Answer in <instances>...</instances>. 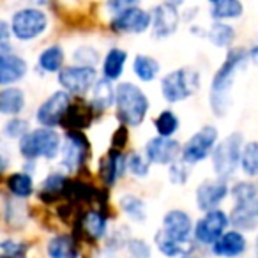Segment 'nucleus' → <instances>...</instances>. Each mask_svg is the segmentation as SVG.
<instances>
[{
    "label": "nucleus",
    "instance_id": "1",
    "mask_svg": "<svg viewBox=\"0 0 258 258\" xmlns=\"http://www.w3.org/2000/svg\"><path fill=\"white\" fill-rule=\"evenodd\" d=\"M249 66L247 48L232 46L226 50V55L219 68L214 71L209 85V110L216 118H225L233 104V85L237 82L239 73Z\"/></svg>",
    "mask_w": 258,
    "mask_h": 258
},
{
    "label": "nucleus",
    "instance_id": "2",
    "mask_svg": "<svg viewBox=\"0 0 258 258\" xmlns=\"http://www.w3.org/2000/svg\"><path fill=\"white\" fill-rule=\"evenodd\" d=\"M195 221L184 209H170L161 219V228L154 233V246L163 256L179 258L197 249L193 240Z\"/></svg>",
    "mask_w": 258,
    "mask_h": 258
},
{
    "label": "nucleus",
    "instance_id": "3",
    "mask_svg": "<svg viewBox=\"0 0 258 258\" xmlns=\"http://www.w3.org/2000/svg\"><path fill=\"white\" fill-rule=\"evenodd\" d=\"M151 110L149 96L133 82H120L115 87V117L127 127H138Z\"/></svg>",
    "mask_w": 258,
    "mask_h": 258
},
{
    "label": "nucleus",
    "instance_id": "4",
    "mask_svg": "<svg viewBox=\"0 0 258 258\" xmlns=\"http://www.w3.org/2000/svg\"><path fill=\"white\" fill-rule=\"evenodd\" d=\"M62 137L55 127H39L30 129L29 133L18 140V152L23 161H53L58 158L62 149Z\"/></svg>",
    "mask_w": 258,
    "mask_h": 258
},
{
    "label": "nucleus",
    "instance_id": "5",
    "mask_svg": "<svg viewBox=\"0 0 258 258\" xmlns=\"http://www.w3.org/2000/svg\"><path fill=\"white\" fill-rule=\"evenodd\" d=\"M202 89V75L198 69L184 66V68L172 69L161 76L159 90L163 99L168 104H177L197 96Z\"/></svg>",
    "mask_w": 258,
    "mask_h": 258
},
{
    "label": "nucleus",
    "instance_id": "6",
    "mask_svg": "<svg viewBox=\"0 0 258 258\" xmlns=\"http://www.w3.org/2000/svg\"><path fill=\"white\" fill-rule=\"evenodd\" d=\"M244 142L246 138L240 131H232L225 138H219L211 154V166L216 177H221L225 180L235 179L239 173Z\"/></svg>",
    "mask_w": 258,
    "mask_h": 258
},
{
    "label": "nucleus",
    "instance_id": "7",
    "mask_svg": "<svg viewBox=\"0 0 258 258\" xmlns=\"http://www.w3.org/2000/svg\"><path fill=\"white\" fill-rule=\"evenodd\" d=\"M9 23H11L13 39L20 43H32L48 32L50 16L39 6H23L13 11Z\"/></svg>",
    "mask_w": 258,
    "mask_h": 258
},
{
    "label": "nucleus",
    "instance_id": "8",
    "mask_svg": "<svg viewBox=\"0 0 258 258\" xmlns=\"http://www.w3.org/2000/svg\"><path fill=\"white\" fill-rule=\"evenodd\" d=\"M108 226H110L108 207L92 205V207H87L85 211L82 209L75 225H73V233L78 240L83 239L89 244H97L108 235V232H110Z\"/></svg>",
    "mask_w": 258,
    "mask_h": 258
},
{
    "label": "nucleus",
    "instance_id": "9",
    "mask_svg": "<svg viewBox=\"0 0 258 258\" xmlns=\"http://www.w3.org/2000/svg\"><path fill=\"white\" fill-rule=\"evenodd\" d=\"M219 129L214 124H205L197 129L189 138L182 144L180 159L189 166H197L200 163L211 159L216 144L219 142Z\"/></svg>",
    "mask_w": 258,
    "mask_h": 258
},
{
    "label": "nucleus",
    "instance_id": "10",
    "mask_svg": "<svg viewBox=\"0 0 258 258\" xmlns=\"http://www.w3.org/2000/svg\"><path fill=\"white\" fill-rule=\"evenodd\" d=\"M90 156V142L83 131H66L58 159L60 168L68 175L82 172Z\"/></svg>",
    "mask_w": 258,
    "mask_h": 258
},
{
    "label": "nucleus",
    "instance_id": "11",
    "mask_svg": "<svg viewBox=\"0 0 258 258\" xmlns=\"http://www.w3.org/2000/svg\"><path fill=\"white\" fill-rule=\"evenodd\" d=\"M230 228L228 211L225 209H212V211L202 212L200 218L195 221L193 228V240L197 247H209Z\"/></svg>",
    "mask_w": 258,
    "mask_h": 258
},
{
    "label": "nucleus",
    "instance_id": "12",
    "mask_svg": "<svg viewBox=\"0 0 258 258\" xmlns=\"http://www.w3.org/2000/svg\"><path fill=\"white\" fill-rule=\"evenodd\" d=\"M108 29L117 36H140L151 30V9L142 6L127 8L110 16Z\"/></svg>",
    "mask_w": 258,
    "mask_h": 258
},
{
    "label": "nucleus",
    "instance_id": "13",
    "mask_svg": "<svg viewBox=\"0 0 258 258\" xmlns=\"http://www.w3.org/2000/svg\"><path fill=\"white\" fill-rule=\"evenodd\" d=\"M57 82L60 89L71 96L85 97L92 90L94 83L97 82V69L80 64L64 66L57 75Z\"/></svg>",
    "mask_w": 258,
    "mask_h": 258
},
{
    "label": "nucleus",
    "instance_id": "14",
    "mask_svg": "<svg viewBox=\"0 0 258 258\" xmlns=\"http://www.w3.org/2000/svg\"><path fill=\"white\" fill-rule=\"evenodd\" d=\"M230 182L221 177H207L195 189V205L200 212L219 209L230 198Z\"/></svg>",
    "mask_w": 258,
    "mask_h": 258
},
{
    "label": "nucleus",
    "instance_id": "15",
    "mask_svg": "<svg viewBox=\"0 0 258 258\" xmlns=\"http://www.w3.org/2000/svg\"><path fill=\"white\" fill-rule=\"evenodd\" d=\"M182 15L179 8L168 4V2H159L151 9V36L156 41H163L172 37L179 30Z\"/></svg>",
    "mask_w": 258,
    "mask_h": 258
},
{
    "label": "nucleus",
    "instance_id": "16",
    "mask_svg": "<svg viewBox=\"0 0 258 258\" xmlns=\"http://www.w3.org/2000/svg\"><path fill=\"white\" fill-rule=\"evenodd\" d=\"M71 94L66 90H55L51 92L46 99L41 101V104L36 110V118L37 125H44V127H57L62 124L66 111H68L69 104H71Z\"/></svg>",
    "mask_w": 258,
    "mask_h": 258
},
{
    "label": "nucleus",
    "instance_id": "17",
    "mask_svg": "<svg viewBox=\"0 0 258 258\" xmlns=\"http://www.w3.org/2000/svg\"><path fill=\"white\" fill-rule=\"evenodd\" d=\"M29 75V62L13 48V44L0 46V87L16 85Z\"/></svg>",
    "mask_w": 258,
    "mask_h": 258
},
{
    "label": "nucleus",
    "instance_id": "18",
    "mask_svg": "<svg viewBox=\"0 0 258 258\" xmlns=\"http://www.w3.org/2000/svg\"><path fill=\"white\" fill-rule=\"evenodd\" d=\"M180 152H182V144L179 140L159 137V135H156L151 140H147V144L144 147V154L151 165L166 166V168L172 163L179 161Z\"/></svg>",
    "mask_w": 258,
    "mask_h": 258
},
{
    "label": "nucleus",
    "instance_id": "19",
    "mask_svg": "<svg viewBox=\"0 0 258 258\" xmlns=\"http://www.w3.org/2000/svg\"><path fill=\"white\" fill-rule=\"evenodd\" d=\"M251 249V242L247 239V233L230 226L211 247V254L214 258H242Z\"/></svg>",
    "mask_w": 258,
    "mask_h": 258
},
{
    "label": "nucleus",
    "instance_id": "20",
    "mask_svg": "<svg viewBox=\"0 0 258 258\" xmlns=\"http://www.w3.org/2000/svg\"><path fill=\"white\" fill-rule=\"evenodd\" d=\"M127 173V152L110 147L97 163V175L104 187H113Z\"/></svg>",
    "mask_w": 258,
    "mask_h": 258
},
{
    "label": "nucleus",
    "instance_id": "21",
    "mask_svg": "<svg viewBox=\"0 0 258 258\" xmlns=\"http://www.w3.org/2000/svg\"><path fill=\"white\" fill-rule=\"evenodd\" d=\"M230 226L244 233L258 232V197L244 202H233L228 211Z\"/></svg>",
    "mask_w": 258,
    "mask_h": 258
},
{
    "label": "nucleus",
    "instance_id": "22",
    "mask_svg": "<svg viewBox=\"0 0 258 258\" xmlns=\"http://www.w3.org/2000/svg\"><path fill=\"white\" fill-rule=\"evenodd\" d=\"M69 179H71V177H69L64 170H57V172L48 173V175L41 180L39 187H37V198H39L41 204L55 205L64 200V193L69 184Z\"/></svg>",
    "mask_w": 258,
    "mask_h": 258
},
{
    "label": "nucleus",
    "instance_id": "23",
    "mask_svg": "<svg viewBox=\"0 0 258 258\" xmlns=\"http://www.w3.org/2000/svg\"><path fill=\"white\" fill-rule=\"evenodd\" d=\"M96 117V111L90 106L89 101H83L82 97H78L75 101L71 99V104H69L64 118H62L60 125L66 131H85Z\"/></svg>",
    "mask_w": 258,
    "mask_h": 258
},
{
    "label": "nucleus",
    "instance_id": "24",
    "mask_svg": "<svg viewBox=\"0 0 258 258\" xmlns=\"http://www.w3.org/2000/svg\"><path fill=\"white\" fill-rule=\"evenodd\" d=\"M48 258H80V240L75 233H55L46 242Z\"/></svg>",
    "mask_w": 258,
    "mask_h": 258
},
{
    "label": "nucleus",
    "instance_id": "25",
    "mask_svg": "<svg viewBox=\"0 0 258 258\" xmlns=\"http://www.w3.org/2000/svg\"><path fill=\"white\" fill-rule=\"evenodd\" d=\"M129 53L124 48L111 46L106 50V53L103 55V60H101V76L110 82H118L124 75L125 64H127Z\"/></svg>",
    "mask_w": 258,
    "mask_h": 258
},
{
    "label": "nucleus",
    "instance_id": "26",
    "mask_svg": "<svg viewBox=\"0 0 258 258\" xmlns=\"http://www.w3.org/2000/svg\"><path fill=\"white\" fill-rule=\"evenodd\" d=\"M115 87L113 82L106 78H97V82L94 83L92 90H90V106L94 108L96 115L104 113L106 110H110L111 106H115Z\"/></svg>",
    "mask_w": 258,
    "mask_h": 258
},
{
    "label": "nucleus",
    "instance_id": "27",
    "mask_svg": "<svg viewBox=\"0 0 258 258\" xmlns=\"http://www.w3.org/2000/svg\"><path fill=\"white\" fill-rule=\"evenodd\" d=\"M27 106V96L18 85H9L0 89V115L16 117Z\"/></svg>",
    "mask_w": 258,
    "mask_h": 258
},
{
    "label": "nucleus",
    "instance_id": "28",
    "mask_svg": "<svg viewBox=\"0 0 258 258\" xmlns=\"http://www.w3.org/2000/svg\"><path fill=\"white\" fill-rule=\"evenodd\" d=\"M66 66V51L62 44L53 43L39 51L37 55V69L44 75H58Z\"/></svg>",
    "mask_w": 258,
    "mask_h": 258
},
{
    "label": "nucleus",
    "instance_id": "29",
    "mask_svg": "<svg viewBox=\"0 0 258 258\" xmlns=\"http://www.w3.org/2000/svg\"><path fill=\"white\" fill-rule=\"evenodd\" d=\"M205 39H207L214 48H219V50H230L232 46H235L237 30H235V27L228 22H212L211 25L207 27Z\"/></svg>",
    "mask_w": 258,
    "mask_h": 258
},
{
    "label": "nucleus",
    "instance_id": "30",
    "mask_svg": "<svg viewBox=\"0 0 258 258\" xmlns=\"http://www.w3.org/2000/svg\"><path fill=\"white\" fill-rule=\"evenodd\" d=\"M6 187H8L9 195L18 200H27L36 193V182H34V175L25 170H18L13 172L6 179Z\"/></svg>",
    "mask_w": 258,
    "mask_h": 258
},
{
    "label": "nucleus",
    "instance_id": "31",
    "mask_svg": "<svg viewBox=\"0 0 258 258\" xmlns=\"http://www.w3.org/2000/svg\"><path fill=\"white\" fill-rule=\"evenodd\" d=\"M118 209L131 223H145L149 218V209L144 198L135 193H122L118 197Z\"/></svg>",
    "mask_w": 258,
    "mask_h": 258
},
{
    "label": "nucleus",
    "instance_id": "32",
    "mask_svg": "<svg viewBox=\"0 0 258 258\" xmlns=\"http://www.w3.org/2000/svg\"><path fill=\"white\" fill-rule=\"evenodd\" d=\"M131 69H133V75L137 76L142 83L156 82V80L159 78V75H161V64H159V60L147 53L135 55Z\"/></svg>",
    "mask_w": 258,
    "mask_h": 258
},
{
    "label": "nucleus",
    "instance_id": "33",
    "mask_svg": "<svg viewBox=\"0 0 258 258\" xmlns=\"http://www.w3.org/2000/svg\"><path fill=\"white\" fill-rule=\"evenodd\" d=\"M212 22H235L244 16V4L240 0H218L209 11Z\"/></svg>",
    "mask_w": 258,
    "mask_h": 258
},
{
    "label": "nucleus",
    "instance_id": "34",
    "mask_svg": "<svg viewBox=\"0 0 258 258\" xmlns=\"http://www.w3.org/2000/svg\"><path fill=\"white\" fill-rule=\"evenodd\" d=\"M239 172L247 179H258V140L244 142Z\"/></svg>",
    "mask_w": 258,
    "mask_h": 258
},
{
    "label": "nucleus",
    "instance_id": "35",
    "mask_svg": "<svg viewBox=\"0 0 258 258\" xmlns=\"http://www.w3.org/2000/svg\"><path fill=\"white\" fill-rule=\"evenodd\" d=\"M154 129L159 137L173 138L177 131L180 129V118L173 110L166 108V110L159 111V115L154 118Z\"/></svg>",
    "mask_w": 258,
    "mask_h": 258
},
{
    "label": "nucleus",
    "instance_id": "36",
    "mask_svg": "<svg viewBox=\"0 0 258 258\" xmlns=\"http://www.w3.org/2000/svg\"><path fill=\"white\" fill-rule=\"evenodd\" d=\"M258 197V180L256 179H233L230 182V198L232 202H244Z\"/></svg>",
    "mask_w": 258,
    "mask_h": 258
},
{
    "label": "nucleus",
    "instance_id": "37",
    "mask_svg": "<svg viewBox=\"0 0 258 258\" xmlns=\"http://www.w3.org/2000/svg\"><path fill=\"white\" fill-rule=\"evenodd\" d=\"M151 163L145 158L144 152L131 151L127 152V173L138 180H145L151 175Z\"/></svg>",
    "mask_w": 258,
    "mask_h": 258
},
{
    "label": "nucleus",
    "instance_id": "38",
    "mask_svg": "<svg viewBox=\"0 0 258 258\" xmlns=\"http://www.w3.org/2000/svg\"><path fill=\"white\" fill-rule=\"evenodd\" d=\"M73 64H80V66H89V68H97L103 58H101V51L97 50L92 44H80L75 48L71 55Z\"/></svg>",
    "mask_w": 258,
    "mask_h": 258
},
{
    "label": "nucleus",
    "instance_id": "39",
    "mask_svg": "<svg viewBox=\"0 0 258 258\" xmlns=\"http://www.w3.org/2000/svg\"><path fill=\"white\" fill-rule=\"evenodd\" d=\"M29 131H30V122L27 120V118L20 117V115H16V117H11L6 120L4 127H2V137L11 142L13 140L18 142L20 138L25 137Z\"/></svg>",
    "mask_w": 258,
    "mask_h": 258
},
{
    "label": "nucleus",
    "instance_id": "40",
    "mask_svg": "<svg viewBox=\"0 0 258 258\" xmlns=\"http://www.w3.org/2000/svg\"><path fill=\"white\" fill-rule=\"evenodd\" d=\"M131 232H129V228L125 225H120L117 226V228L110 230L108 232V235L104 237V244H106V249L113 251V253H118L120 249H125V244H127V240L131 239Z\"/></svg>",
    "mask_w": 258,
    "mask_h": 258
},
{
    "label": "nucleus",
    "instance_id": "41",
    "mask_svg": "<svg viewBox=\"0 0 258 258\" xmlns=\"http://www.w3.org/2000/svg\"><path fill=\"white\" fill-rule=\"evenodd\" d=\"M191 168H193V166L184 163L182 159L172 163V165L168 166V180L173 186H186L191 179Z\"/></svg>",
    "mask_w": 258,
    "mask_h": 258
},
{
    "label": "nucleus",
    "instance_id": "42",
    "mask_svg": "<svg viewBox=\"0 0 258 258\" xmlns=\"http://www.w3.org/2000/svg\"><path fill=\"white\" fill-rule=\"evenodd\" d=\"M29 251V244L16 239L0 240V258H22Z\"/></svg>",
    "mask_w": 258,
    "mask_h": 258
},
{
    "label": "nucleus",
    "instance_id": "43",
    "mask_svg": "<svg viewBox=\"0 0 258 258\" xmlns=\"http://www.w3.org/2000/svg\"><path fill=\"white\" fill-rule=\"evenodd\" d=\"M129 258H152V246L142 237H131L125 244Z\"/></svg>",
    "mask_w": 258,
    "mask_h": 258
},
{
    "label": "nucleus",
    "instance_id": "44",
    "mask_svg": "<svg viewBox=\"0 0 258 258\" xmlns=\"http://www.w3.org/2000/svg\"><path fill=\"white\" fill-rule=\"evenodd\" d=\"M127 142H129V127L125 124H120L117 129H115L113 137H111V145H110V147L124 151V149L127 147Z\"/></svg>",
    "mask_w": 258,
    "mask_h": 258
},
{
    "label": "nucleus",
    "instance_id": "45",
    "mask_svg": "<svg viewBox=\"0 0 258 258\" xmlns=\"http://www.w3.org/2000/svg\"><path fill=\"white\" fill-rule=\"evenodd\" d=\"M142 0H106L104 2V8H106L108 15H115L118 11H124L127 8H135V6H140Z\"/></svg>",
    "mask_w": 258,
    "mask_h": 258
},
{
    "label": "nucleus",
    "instance_id": "46",
    "mask_svg": "<svg viewBox=\"0 0 258 258\" xmlns=\"http://www.w3.org/2000/svg\"><path fill=\"white\" fill-rule=\"evenodd\" d=\"M13 41V30L9 20L0 18V46L2 44H11Z\"/></svg>",
    "mask_w": 258,
    "mask_h": 258
},
{
    "label": "nucleus",
    "instance_id": "47",
    "mask_svg": "<svg viewBox=\"0 0 258 258\" xmlns=\"http://www.w3.org/2000/svg\"><path fill=\"white\" fill-rule=\"evenodd\" d=\"M247 55H249V64L258 68V43H254L253 46L247 48Z\"/></svg>",
    "mask_w": 258,
    "mask_h": 258
},
{
    "label": "nucleus",
    "instance_id": "48",
    "mask_svg": "<svg viewBox=\"0 0 258 258\" xmlns=\"http://www.w3.org/2000/svg\"><path fill=\"white\" fill-rule=\"evenodd\" d=\"M9 163H11V159H9V156L6 154L2 149H0V175L6 172V170L9 168Z\"/></svg>",
    "mask_w": 258,
    "mask_h": 258
},
{
    "label": "nucleus",
    "instance_id": "49",
    "mask_svg": "<svg viewBox=\"0 0 258 258\" xmlns=\"http://www.w3.org/2000/svg\"><path fill=\"white\" fill-rule=\"evenodd\" d=\"M115 254H117V253H113V251H110V249H106V247H103V249H101L99 253L96 254V258H115Z\"/></svg>",
    "mask_w": 258,
    "mask_h": 258
},
{
    "label": "nucleus",
    "instance_id": "50",
    "mask_svg": "<svg viewBox=\"0 0 258 258\" xmlns=\"http://www.w3.org/2000/svg\"><path fill=\"white\" fill-rule=\"evenodd\" d=\"M251 251H253V258H258V232H254V237L251 240Z\"/></svg>",
    "mask_w": 258,
    "mask_h": 258
},
{
    "label": "nucleus",
    "instance_id": "51",
    "mask_svg": "<svg viewBox=\"0 0 258 258\" xmlns=\"http://www.w3.org/2000/svg\"><path fill=\"white\" fill-rule=\"evenodd\" d=\"M163 2H168V4H172V6H175V8H182L184 4H186V0H163Z\"/></svg>",
    "mask_w": 258,
    "mask_h": 258
},
{
    "label": "nucleus",
    "instance_id": "52",
    "mask_svg": "<svg viewBox=\"0 0 258 258\" xmlns=\"http://www.w3.org/2000/svg\"><path fill=\"white\" fill-rule=\"evenodd\" d=\"M179 258H202L200 254H197L195 251H191V253H187V254H182V256H179Z\"/></svg>",
    "mask_w": 258,
    "mask_h": 258
},
{
    "label": "nucleus",
    "instance_id": "53",
    "mask_svg": "<svg viewBox=\"0 0 258 258\" xmlns=\"http://www.w3.org/2000/svg\"><path fill=\"white\" fill-rule=\"evenodd\" d=\"M207 2H209V4L212 6V4H216V2H218V0H207Z\"/></svg>",
    "mask_w": 258,
    "mask_h": 258
},
{
    "label": "nucleus",
    "instance_id": "54",
    "mask_svg": "<svg viewBox=\"0 0 258 258\" xmlns=\"http://www.w3.org/2000/svg\"><path fill=\"white\" fill-rule=\"evenodd\" d=\"M22 258H27V256H22Z\"/></svg>",
    "mask_w": 258,
    "mask_h": 258
}]
</instances>
